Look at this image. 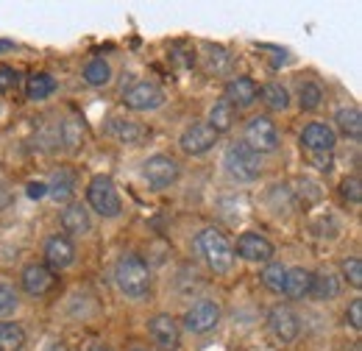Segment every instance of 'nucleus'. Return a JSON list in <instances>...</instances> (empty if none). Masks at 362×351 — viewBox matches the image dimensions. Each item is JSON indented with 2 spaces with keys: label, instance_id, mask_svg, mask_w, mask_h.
Wrapping results in <instances>:
<instances>
[{
  "label": "nucleus",
  "instance_id": "obj_28",
  "mask_svg": "<svg viewBox=\"0 0 362 351\" xmlns=\"http://www.w3.org/2000/svg\"><path fill=\"white\" fill-rule=\"evenodd\" d=\"M284 276H287V267L279 263H271L262 270V284L273 293H281L284 290Z\"/></svg>",
  "mask_w": 362,
  "mask_h": 351
},
{
  "label": "nucleus",
  "instance_id": "obj_37",
  "mask_svg": "<svg viewBox=\"0 0 362 351\" xmlns=\"http://www.w3.org/2000/svg\"><path fill=\"white\" fill-rule=\"evenodd\" d=\"M45 192H47V187L42 181H31V184H28V198H42Z\"/></svg>",
  "mask_w": 362,
  "mask_h": 351
},
{
  "label": "nucleus",
  "instance_id": "obj_5",
  "mask_svg": "<svg viewBox=\"0 0 362 351\" xmlns=\"http://www.w3.org/2000/svg\"><path fill=\"white\" fill-rule=\"evenodd\" d=\"M218 321H221V307H218V301H209V299L195 301L192 307L187 309V315H184V326H187V332H192V335H206V332H212V329L218 326Z\"/></svg>",
  "mask_w": 362,
  "mask_h": 351
},
{
  "label": "nucleus",
  "instance_id": "obj_10",
  "mask_svg": "<svg viewBox=\"0 0 362 351\" xmlns=\"http://www.w3.org/2000/svg\"><path fill=\"white\" fill-rule=\"evenodd\" d=\"M268 326H271V332L276 335V340H281V343H293L298 338V332H301L298 315L290 307H281V304L268 312Z\"/></svg>",
  "mask_w": 362,
  "mask_h": 351
},
{
  "label": "nucleus",
  "instance_id": "obj_30",
  "mask_svg": "<svg viewBox=\"0 0 362 351\" xmlns=\"http://www.w3.org/2000/svg\"><path fill=\"white\" fill-rule=\"evenodd\" d=\"M343 276L349 279L351 287H362V260L360 257H351L343 263Z\"/></svg>",
  "mask_w": 362,
  "mask_h": 351
},
{
  "label": "nucleus",
  "instance_id": "obj_14",
  "mask_svg": "<svg viewBox=\"0 0 362 351\" xmlns=\"http://www.w3.org/2000/svg\"><path fill=\"white\" fill-rule=\"evenodd\" d=\"M301 145L313 154H329L337 145V137L332 132V126H326V123H310L301 134Z\"/></svg>",
  "mask_w": 362,
  "mask_h": 351
},
{
  "label": "nucleus",
  "instance_id": "obj_27",
  "mask_svg": "<svg viewBox=\"0 0 362 351\" xmlns=\"http://www.w3.org/2000/svg\"><path fill=\"white\" fill-rule=\"evenodd\" d=\"M320 100H323V89H320V84H315V81L301 84V89H298V106H301L304 112L317 109V106H320Z\"/></svg>",
  "mask_w": 362,
  "mask_h": 351
},
{
  "label": "nucleus",
  "instance_id": "obj_2",
  "mask_svg": "<svg viewBox=\"0 0 362 351\" xmlns=\"http://www.w3.org/2000/svg\"><path fill=\"white\" fill-rule=\"evenodd\" d=\"M195 251L215 273H228L234 265V248L226 240V234L218 229H204L195 237Z\"/></svg>",
  "mask_w": 362,
  "mask_h": 351
},
{
  "label": "nucleus",
  "instance_id": "obj_29",
  "mask_svg": "<svg viewBox=\"0 0 362 351\" xmlns=\"http://www.w3.org/2000/svg\"><path fill=\"white\" fill-rule=\"evenodd\" d=\"M262 98H265V103L271 109H276V112H281V109L290 106V92L281 87V84H268V87L262 89Z\"/></svg>",
  "mask_w": 362,
  "mask_h": 351
},
{
  "label": "nucleus",
  "instance_id": "obj_8",
  "mask_svg": "<svg viewBox=\"0 0 362 351\" xmlns=\"http://www.w3.org/2000/svg\"><path fill=\"white\" fill-rule=\"evenodd\" d=\"M218 137H221V134L215 132L209 123H192V126L184 129L179 145L184 154H189V156H201V154H206V151L215 148Z\"/></svg>",
  "mask_w": 362,
  "mask_h": 351
},
{
  "label": "nucleus",
  "instance_id": "obj_32",
  "mask_svg": "<svg viewBox=\"0 0 362 351\" xmlns=\"http://www.w3.org/2000/svg\"><path fill=\"white\" fill-rule=\"evenodd\" d=\"M343 198H349L351 204H360L362 192H360V178L357 176H351V178L343 181Z\"/></svg>",
  "mask_w": 362,
  "mask_h": 351
},
{
  "label": "nucleus",
  "instance_id": "obj_17",
  "mask_svg": "<svg viewBox=\"0 0 362 351\" xmlns=\"http://www.w3.org/2000/svg\"><path fill=\"white\" fill-rule=\"evenodd\" d=\"M313 279H315L313 270H307V267H290L287 276H284V293L290 299H304L313 290Z\"/></svg>",
  "mask_w": 362,
  "mask_h": 351
},
{
  "label": "nucleus",
  "instance_id": "obj_25",
  "mask_svg": "<svg viewBox=\"0 0 362 351\" xmlns=\"http://www.w3.org/2000/svg\"><path fill=\"white\" fill-rule=\"evenodd\" d=\"M53 89H56V81H53L47 73H37V76L28 79L25 95H28L31 100H45L47 95H53Z\"/></svg>",
  "mask_w": 362,
  "mask_h": 351
},
{
  "label": "nucleus",
  "instance_id": "obj_21",
  "mask_svg": "<svg viewBox=\"0 0 362 351\" xmlns=\"http://www.w3.org/2000/svg\"><path fill=\"white\" fill-rule=\"evenodd\" d=\"M109 132L115 134L120 142H139L142 137H145V129L139 126V123H134V120H126V117H115L112 123H109Z\"/></svg>",
  "mask_w": 362,
  "mask_h": 351
},
{
  "label": "nucleus",
  "instance_id": "obj_38",
  "mask_svg": "<svg viewBox=\"0 0 362 351\" xmlns=\"http://www.w3.org/2000/svg\"><path fill=\"white\" fill-rule=\"evenodd\" d=\"M8 201H11V195H8V192L0 187V209H3V207H8Z\"/></svg>",
  "mask_w": 362,
  "mask_h": 351
},
{
  "label": "nucleus",
  "instance_id": "obj_18",
  "mask_svg": "<svg viewBox=\"0 0 362 351\" xmlns=\"http://www.w3.org/2000/svg\"><path fill=\"white\" fill-rule=\"evenodd\" d=\"M62 226L67 234H87L92 229L90 212L81 207V204H70L64 212H62Z\"/></svg>",
  "mask_w": 362,
  "mask_h": 351
},
{
  "label": "nucleus",
  "instance_id": "obj_33",
  "mask_svg": "<svg viewBox=\"0 0 362 351\" xmlns=\"http://www.w3.org/2000/svg\"><path fill=\"white\" fill-rule=\"evenodd\" d=\"M226 64H228L226 50L223 47H209V70L221 73V70H226Z\"/></svg>",
  "mask_w": 362,
  "mask_h": 351
},
{
  "label": "nucleus",
  "instance_id": "obj_20",
  "mask_svg": "<svg viewBox=\"0 0 362 351\" xmlns=\"http://www.w3.org/2000/svg\"><path fill=\"white\" fill-rule=\"evenodd\" d=\"M337 126H340V132L346 134V137H351V139H360L362 137V115L357 106H346V109H340L337 112Z\"/></svg>",
  "mask_w": 362,
  "mask_h": 351
},
{
  "label": "nucleus",
  "instance_id": "obj_3",
  "mask_svg": "<svg viewBox=\"0 0 362 351\" xmlns=\"http://www.w3.org/2000/svg\"><path fill=\"white\" fill-rule=\"evenodd\" d=\"M223 168L231 178L237 181H254L262 173V159L257 151H251L245 142H234L226 148V156H223Z\"/></svg>",
  "mask_w": 362,
  "mask_h": 351
},
{
  "label": "nucleus",
  "instance_id": "obj_1",
  "mask_svg": "<svg viewBox=\"0 0 362 351\" xmlns=\"http://www.w3.org/2000/svg\"><path fill=\"white\" fill-rule=\"evenodd\" d=\"M115 282L123 296L129 299H145L151 293V270L148 263L136 254H123L115 265Z\"/></svg>",
  "mask_w": 362,
  "mask_h": 351
},
{
  "label": "nucleus",
  "instance_id": "obj_11",
  "mask_svg": "<svg viewBox=\"0 0 362 351\" xmlns=\"http://www.w3.org/2000/svg\"><path fill=\"white\" fill-rule=\"evenodd\" d=\"M151 338L162 351H176L181 346V329L176 318L170 315H153L151 318Z\"/></svg>",
  "mask_w": 362,
  "mask_h": 351
},
{
  "label": "nucleus",
  "instance_id": "obj_7",
  "mask_svg": "<svg viewBox=\"0 0 362 351\" xmlns=\"http://www.w3.org/2000/svg\"><path fill=\"white\" fill-rule=\"evenodd\" d=\"M142 176H145V181L153 190H165V187L176 184V178H179V162L170 159V156H165V154H156V156H151L142 165Z\"/></svg>",
  "mask_w": 362,
  "mask_h": 351
},
{
  "label": "nucleus",
  "instance_id": "obj_13",
  "mask_svg": "<svg viewBox=\"0 0 362 351\" xmlns=\"http://www.w3.org/2000/svg\"><path fill=\"white\" fill-rule=\"evenodd\" d=\"M45 260L50 267L64 270V267H70L73 260H76V246L70 243V237H64V234H53V237L45 243Z\"/></svg>",
  "mask_w": 362,
  "mask_h": 351
},
{
  "label": "nucleus",
  "instance_id": "obj_39",
  "mask_svg": "<svg viewBox=\"0 0 362 351\" xmlns=\"http://www.w3.org/2000/svg\"><path fill=\"white\" fill-rule=\"evenodd\" d=\"M90 351H109V349H106V346H92Z\"/></svg>",
  "mask_w": 362,
  "mask_h": 351
},
{
  "label": "nucleus",
  "instance_id": "obj_4",
  "mask_svg": "<svg viewBox=\"0 0 362 351\" xmlns=\"http://www.w3.org/2000/svg\"><path fill=\"white\" fill-rule=\"evenodd\" d=\"M87 201H90L92 209L98 215H103V218H117L120 209H123L117 187H115V181L109 176H95L92 178L90 187H87Z\"/></svg>",
  "mask_w": 362,
  "mask_h": 351
},
{
  "label": "nucleus",
  "instance_id": "obj_6",
  "mask_svg": "<svg viewBox=\"0 0 362 351\" xmlns=\"http://www.w3.org/2000/svg\"><path fill=\"white\" fill-rule=\"evenodd\" d=\"M123 103L134 112H153L165 103V92L153 81H136L123 92Z\"/></svg>",
  "mask_w": 362,
  "mask_h": 351
},
{
  "label": "nucleus",
  "instance_id": "obj_19",
  "mask_svg": "<svg viewBox=\"0 0 362 351\" xmlns=\"http://www.w3.org/2000/svg\"><path fill=\"white\" fill-rule=\"evenodd\" d=\"M234 117H237V109L228 103V100H218L212 109H209V126L218 134L228 132L234 126Z\"/></svg>",
  "mask_w": 362,
  "mask_h": 351
},
{
  "label": "nucleus",
  "instance_id": "obj_35",
  "mask_svg": "<svg viewBox=\"0 0 362 351\" xmlns=\"http://www.w3.org/2000/svg\"><path fill=\"white\" fill-rule=\"evenodd\" d=\"M349 323H351V329H360L362 326V301L357 299V301H351V307H349Z\"/></svg>",
  "mask_w": 362,
  "mask_h": 351
},
{
  "label": "nucleus",
  "instance_id": "obj_9",
  "mask_svg": "<svg viewBox=\"0 0 362 351\" xmlns=\"http://www.w3.org/2000/svg\"><path fill=\"white\" fill-rule=\"evenodd\" d=\"M245 145L257 154H268V151L279 148V132H276L271 117H254L245 126Z\"/></svg>",
  "mask_w": 362,
  "mask_h": 351
},
{
  "label": "nucleus",
  "instance_id": "obj_24",
  "mask_svg": "<svg viewBox=\"0 0 362 351\" xmlns=\"http://www.w3.org/2000/svg\"><path fill=\"white\" fill-rule=\"evenodd\" d=\"M25 346V332L17 323H0V351H20Z\"/></svg>",
  "mask_w": 362,
  "mask_h": 351
},
{
  "label": "nucleus",
  "instance_id": "obj_26",
  "mask_svg": "<svg viewBox=\"0 0 362 351\" xmlns=\"http://www.w3.org/2000/svg\"><path fill=\"white\" fill-rule=\"evenodd\" d=\"M340 293V284H337V279L332 276V273H320L313 279V290H310V296H315L317 301H329V299H334Z\"/></svg>",
  "mask_w": 362,
  "mask_h": 351
},
{
  "label": "nucleus",
  "instance_id": "obj_12",
  "mask_svg": "<svg viewBox=\"0 0 362 351\" xmlns=\"http://www.w3.org/2000/svg\"><path fill=\"white\" fill-rule=\"evenodd\" d=\"M237 254H240L245 263H271L273 246H271V240H265L262 234L245 231V234L237 240Z\"/></svg>",
  "mask_w": 362,
  "mask_h": 351
},
{
  "label": "nucleus",
  "instance_id": "obj_15",
  "mask_svg": "<svg viewBox=\"0 0 362 351\" xmlns=\"http://www.w3.org/2000/svg\"><path fill=\"white\" fill-rule=\"evenodd\" d=\"M257 95H259V89L257 84L251 81V79H245V76H240V79H231L226 84V98L234 109H248L254 100H257Z\"/></svg>",
  "mask_w": 362,
  "mask_h": 351
},
{
  "label": "nucleus",
  "instance_id": "obj_31",
  "mask_svg": "<svg viewBox=\"0 0 362 351\" xmlns=\"http://www.w3.org/2000/svg\"><path fill=\"white\" fill-rule=\"evenodd\" d=\"M17 309V293L8 284H0V318L11 315Z\"/></svg>",
  "mask_w": 362,
  "mask_h": 351
},
{
  "label": "nucleus",
  "instance_id": "obj_22",
  "mask_svg": "<svg viewBox=\"0 0 362 351\" xmlns=\"http://www.w3.org/2000/svg\"><path fill=\"white\" fill-rule=\"evenodd\" d=\"M50 195L56 198V201H67V198H73V190H76V178L70 171H64V168H59L56 173H53V181H50Z\"/></svg>",
  "mask_w": 362,
  "mask_h": 351
},
{
  "label": "nucleus",
  "instance_id": "obj_16",
  "mask_svg": "<svg viewBox=\"0 0 362 351\" xmlns=\"http://www.w3.org/2000/svg\"><path fill=\"white\" fill-rule=\"evenodd\" d=\"M23 287H25V293H31V296L47 293V290L53 287V273H50V267H45V265H28V267L23 270Z\"/></svg>",
  "mask_w": 362,
  "mask_h": 351
},
{
  "label": "nucleus",
  "instance_id": "obj_34",
  "mask_svg": "<svg viewBox=\"0 0 362 351\" xmlns=\"http://www.w3.org/2000/svg\"><path fill=\"white\" fill-rule=\"evenodd\" d=\"M62 132H64L67 148H76V145L81 142V132H78V123H76V120H67V123L62 126Z\"/></svg>",
  "mask_w": 362,
  "mask_h": 351
},
{
  "label": "nucleus",
  "instance_id": "obj_23",
  "mask_svg": "<svg viewBox=\"0 0 362 351\" xmlns=\"http://www.w3.org/2000/svg\"><path fill=\"white\" fill-rule=\"evenodd\" d=\"M84 81H87L90 87H103V84H109V81H112V67H109V62H103V59L87 62V67H84Z\"/></svg>",
  "mask_w": 362,
  "mask_h": 351
},
{
  "label": "nucleus",
  "instance_id": "obj_40",
  "mask_svg": "<svg viewBox=\"0 0 362 351\" xmlns=\"http://www.w3.org/2000/svg\"><path fill=\"white\" fill-rule=\"evenodd\" d=\"M134 351H148V349H134Z\"/></svg>",
  "mask_w": 362,
  "mask_h": 351
},
{
  "label": "nucleus",
  "instance_id": "obj_36",
  "mask_svg": "<svg viewBox=\"0 0 362 351\" xmlns=\"http://www.w3.org/2000/svg\"><path fill=\"white\" fill-rule=\"evenodd\" d=\"M14 81H17V73H14L11 67H0V92L11 89L14 87Z\"/></svg>",
  "mask_w": 362,
  "mask_h": 351
}]
</instances>
